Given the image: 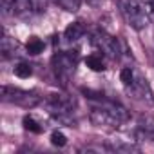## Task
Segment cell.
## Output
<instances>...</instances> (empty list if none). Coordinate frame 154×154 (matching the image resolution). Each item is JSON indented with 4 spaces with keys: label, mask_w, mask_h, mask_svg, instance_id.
Returning <instances> with one entry per match:
<instances>
[{
    "label": "cell",
    "mask_w": 154,
    "mask_h": 154,
    "mask_svg": "<svg viewBox=\"0 0 154 154\" xmlns=\"http://www.w3.org/2000/svg\"><path fill=\"white\" fill-rule=\"evenodd\" d=\"M82 93H84L87 98H91V94H93V93H91V89H82ZM116 114L120 116V120H122V122H127V120H129V111H127L123 105H122V107L116 111Z\"/></svg>",
    "instance_id": "d6986e66"
},
{
    "label": "cell",
    "mask_w": 154,
    "mask_h": 154,
    "mask_svg": "<svg viewBox=\"0 0 154 154\" xmlns=\"http://www.w3.org/2000/svg\"><path fill=\"white\" fill-rule=\"evenodd\" d=\"M47 8V0H33V9L35 13H44Z\"/></svg>",
    "instance_id": "ffe728a7"
},
{
    "label": "cell",
    "mask_w": 154,
    "mask_h": 154,
    "mask_svg": "<svg viewBox=\"0 0 154 154\" xmlns=\"http://www.w3.org/2000/svg\"><path fill=\"white\" fill-rule=\"evenodd\" d=\"M17 49H18V42H17L15 38H9L8 35H4L2 40H0V51H2L4 58L13 56V54L17 53Z\"/></svg>",
    "instance_id": "30bf717a"
},
{
    "label": "cell",
    "mask_w": 154,
    "mask_h": 154,
    "mask_svg": "<svg viewBox=\"0 0 154 154\" xmlns=\"http://www.w3.org/2000/svg\"><path fill=\"white\" fill-rule=\"evenodd\" d=\"M56 4L63 9V11H69V13H76L82 6V0H56Z\"/></svg>",
    "instance_id": "9a60e30c"
},
{
    "label": "cell",
    "mask_w": 154,
    "mask_h": 154,
    "mask_svg": "<svg viewBox=\"0 0 154 154\" xmlns=\"http://www.w3.org/2000/svg\"><path fill=\"white\" fill-rule=\"evenodd\" d=\"M76 63H78V51H65L56 53L53 56V71L62 85L67 84V80L74 74Z\"/></svg>",
    "instance_id": "7a4b0ae2"
},
{
    "label": "cell",
    "mask_w": 154,
    "mask_h": 154,
    "mask_svg": "<svg viewBox=\"0 0 154 154\" xmlns=\"http://www.w3.org/2000/svg\"><path fill=\"white\" fill-rule=\"evenodd\" d=\"M134 72H136L134 67H123V69H122V72H120V80H122V84H123L125 87L131 85V82H132V78H134Z\"/></svg>",
    "instance_id": "e0dca14e"
},
{
    "label": "cell",
    "mask_w": 154,
    "mask_h": 154,
    "mask_svg": "<svg viewBox=\"0 0 154 154\" xmlns=\"http://www.w3.org/2000/svg\"><path fill=\"white\" fill-rule=\"evenodd\" d=\"M47 105H54V107H65V109H71L76 105L74 98L67 96V94H49L47 98Z\"/></svg>",
    "instance_id": "9c48e42d"
},
{
    "label": "cell",
    "mask_w": 154,
    "mask_h": 154,
    "mask_svg": "<svg viewBox=\"0 0 154 154\" xmlns=\"http://www.w3.org/2000/svg\"><path fill=\"white\" fill-rule=\"evenodd\" d=\"M44 47H45V44L38 36H29V40L26 42V49H27L29 54H40L44 51Z\"/></svg>",
    "instance_id": "7c38bea8"
},
{
    "label": "cell",
    "mask_w": 154,
    "mask_h": 154,
    "mask_svg": "<svg viewBox=\"0 0 154 154\" xmlns=\"http://www.w3.org/2000/svg\"><path fill=\"white\" fill-rule=\"evenodd\" d=\"M22 123H24V129L29 131V132H33V134H40V132H44V129H45L42 123H38V122H36L35 118H31V116H26Z\"/></svg>",
    "instance_id": "5bb4252c"
},
{
    "label": "cell",
    "mask_w": 154,
    "mask_h": 154,
    "mask_svg": "<svg viewBox=\"0 0 154 154\" xmlns=\"http://www.w3.org/2000/svg\"><path fill=\"white\" fill-rule=\"evenodd\" d=\"M2 15L4 17L13 15V4H11V0H2Z\"/></svg>",
    "instance_id": "44dd1931"
},
{
    "label": "cell",
    "mask_w": 154,
    "mask_h": 154,
    "mask_svg": "<svg viewBox=\"0 0 154 154\" xmlns=\"http://www.w3.org/2000/svg\"><path fill=\"white\" fill-rule=\"evenodd\" d=\"M85 31H87L85 24L78 20V22H72V24H69V26L65 27L63 36H65V40H69V42H76V40H80V38L85 35Z\"/></svg>",
    "instance_id": "52a82bcc"
},
{
    "label": "cell",
    "mask_w": 154,
    "mask_h": 154,
    "mask_svg": "<svg viewBox=\"0 0 154 154\" xmlns=\"http://www.w3.org/2000/svg\"><path fill=\"white\" fill-rule=\"evenodd\" d=\"M11 4H13V15H17V17L26 18L31 13H35L33 0H11Z\"/></svg>",
    "instance_id": "ba28073f"
},
{
    "label": "cell",
    "mask_w": 154,
    "mask_h": 154,
    "mask_svg": "<svg viewBox=\"0 0 154 154\" xmlns=\"http://www.w3.org/2000/svg\"><path fill=\"white\" fill-rule=\"evenodd\" d=\"M0 96H2V102L15 103L18 107H24V109H33L40 103V96L36 93L24 91V89H18V87H9V85L2 87Z\"/></svg>",
    "instance_id": "3957f363"
},
{
    "label": "cell",
    "mask_w": 154,
    "mask_h": 154,
    "mask_svg": "<svg viewBox=\"0 0 154 154\" xmlns=\"http://www.w3.org/2000/svg\"><path fill=\"white\" fill-rule=\"evenodd\" d=\"M107 149L112 152H138L140 149L132 143H125V141H109Z\"/></svg>",
    "instance_id": "8fae6325"
},
{
    "label": "cell",
    "mask_w": 154,
    "mask_h": 154,
    "mask_svg": "<svg viewBox=\"0 0 154 154\" xmlns=\"http://www.w3.org/2000/svg\"><path fill=\"white\" fill-rule=\"evenodd\" d=\"M91 42L102 51V54H105V56H109L112 60H118L122 56V53H123V47H125V44L120 38L111 36L105 31H94L91 35Z\"/></svg>",
    "instance_id": "277c9868"
},
{
    "label": "cell",
    "mask_w": 154,
    "mask_h": 154,
    "mask_svg": "<svg viewBox=\"0 0 154 154\" xmlns=\"http://www.w3.org/2000/svg\"><path fill=\"white\" fill-rule=\"evenodd\" d=\"M87 2H89V4H91V6H98V4H100V2H102V0H87Z\"/></svg>",
    "instance_id": "7402d4cb"
},
{
    "label": "cell",
    "mask_w": 154,
    "mask_h": 154,
    "mask_svg": "<svg viewBox=\"0 0 154 154\" xmlns=\"http://www.w3.org/2000/svg\"><path fill=\"white\" fill-rule=\"evenodd\" d=\"M136 138L138 140H150V141H154V118L150 114H140L138 116Z\"/></svg>",
    "instance_id": "8992f818"
},
{
    "label": "cell",
    "mask_w": 154,
    "mask_h": 154,
    "mask_svg": "<svg viewBox=\"0 0 154 154\" xmlns=\"http://www.w3.org/2000/svg\"><path fill=\"white\" fill-rule=\"evenodd\" d=\"M85 63H87V67H89L91 71H94V72L105 71V63H103L102 54H89V56L85 58Z\"/></svg>",
    "instance_id": "4fadbf2b"
},
{
    "label": "cell",
    "mask_w": 154,
    "mask_h": 154,
    "mask_svg": "<svg viewBox=\"0 0 154 154\" xmlns=\"http://www.w3.org/2000/svg\"><path fill=\"white\" fill-rule=\"evenodd\" d=\"M118 8H120V13L123 15L125 22L132 29L141 31L149 26V15L143 9L141 2H138V0H118Z\"/></svg>",
    "instance_id": "6da1fadb"
},
{
    "label": "cell",
    "mask_w": 154,
    "mask_h": 154,
    "mask_svg": "<svg viewBox=\"0 0 154 154\" xmlns=\"http://www.w3.org/2000/svg\"><path fill=\"white\" fill-rule=\"evenodd\" d=\"M51 143L54 145V147H65L67 145V138H65V134H62V132H53L51 134Z\"/></svg>",
    "instance_id": "ac0fdd59"
},
{
    "label": "cell",
    "mask_w": 154,
    "mask_h": 154,
    "mask_svg": "<svg viewBox=\"0 0 154 154\" xmlns=\"http://www.w3.org/2000/svg\"><path fill=\"white\" fill-rule=\"evenodd\" d=\"M13 72L18 76V78H29V76L33 74V67H31L29 63H26V62H20V63L15 65Z\"/></svg>",
    "instance_id": "2e32d148"
},
{
    "label": "cell",
    "mask_w": 154,
    "mask_h": 154,
    "mask_svg": "<svg viewBox=\"0 0 154 154\" xmlns=\"http://www.w3.org/2000/svg\"><path fill=\"white\" fill-rule=\"evenodd\" d=\"M127 91L136 100H141V102H147V103H154V93H152L147 78H145L140 71L134 72V78H132L131 85H127Z\"/></svg>",
    "instance_id": "5b68a950"
}]
</instances>
